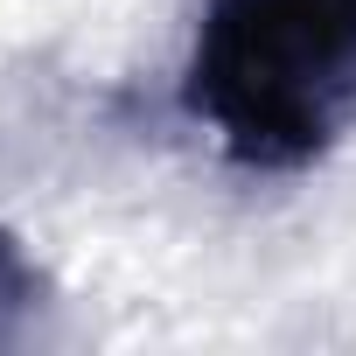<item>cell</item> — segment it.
I'll return each mask as SVG.
<instances>
[{
	"instance_id": "6da1fadb",
	"label": "cell",
	"mask_w": 356,
	"mask_h": 356,
	"mask_svg": "<svg viewBox=\"0 0 356 356\" xmlns=\"http://www.w3.org/2000/svg\"><path fill=\"white\" fill-rule=\"evenodd\" d=\"M182 105L238 168L321 161L356 119V0H203Z\"/></svg>"
}]
</instances>
